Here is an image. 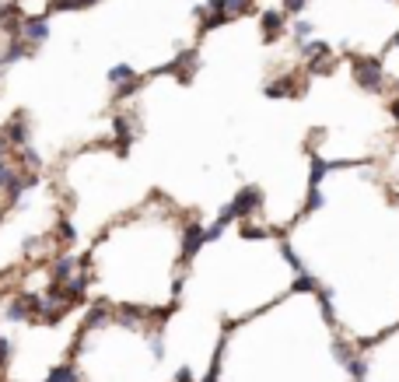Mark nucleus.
<instances>
[{"label": "nucleus", "instance_id": "nucleus-16", "mask_svg": "<svg viewBox=\"0 0 399 382\" xmlns=\"http://www.w3.org/2000/svg\"><path fill=\"white\" fill-rule=\"evenodd\" d=\"M42 246H49V239H42V235H32V239H25V256L28 260H39V256H46V249Z\"/></svg>", "mask_w": 399, "mask_h": 382}, {"label": "nucleus", "instance_id": "nucleus-7", "mask_svg": "<svg viewBox=\"0 0 399 382\" xmlns=\"http://www.w3.org/2000/svg\"><path fill=\"white\" fill-rule=\"evenodd\" d=\"M21 39L35 49V46H42L46 39H49V25H46V18H28L25 25H21Z\"/></svg>", "mask_w": 399, "mask_h": 382}, {"label": "nucleus", "instance_id": "nucleus-11", "mask_svg": "<svg viewBox=\"0 0 399 382\" xmlns=\"http://www.w3.org/2000/svg\"><path fill=\"white\" fill-rule=\"evenodd\" d=\"M133 78H137V71H133V67H127V64H116V67L109 71V81H112V88H123V84H130Z\"/></svg>", "mask_w": 399, "mask_h": 382}, {"label": "nucleus", "instance_id": "nucleus-6", "mask_svg": "<svg viewBox=\"0 0 399 382\" xmlns=\"http://www.w3.org/2000/svg\"><path fill=\"white\" fill-rule=\"evenodd\" d=\"M203 246H207V228H203V221H186V228H183V260H193Z\"/></svg>", "mask_w": 399, "mask_h": 382}, {"label": "nucleus", "instance_id": "nucleus-5", "mask_svg": "<svg viewBox=\"0 0 399 382\" xmlns=\"http://www.w3.org/2000/svg\"><path fill=\"white\" fill-rule=\"evenodd\" d=\"M112 137H116V151L127 154L130 144L137 140V116H127V113H116L112 120Z\"/></svg>", "mask_w": 399, "mask_h": 382}, {"label": "nucleus", "instance_id": "nucleus-22", "mask_svg": "<svg viewBox=\"0 0 399 382\" xmlns=\"http://www.w3.org/2000/svg\"><path fill=\"white\" fill-rule=\"evenodd\" d=\"M18 172H15V165H11V161H0V190H4L11 179H15Z\"/></svg>", "mask_w": 399, "mask_h": 382}, {"label": "nucleus", "instance_id": "nucleus-17", "mask_svg": "<svg viewBox=\"0 0 399 382\" xmlns=\"http://www.w3.org/2000/svg\"><path fill=\"white\" fill-rule=\"evenodd\" d=\"M91 4H98V0H53V11H81V8H91Z\"/></svg>", "mask_w": 399, "mask_h": 382}, {"label": "nucleus", "instance_id": "nucleus-28", "mask_svg": "<svg viewBox=\"0 0 399 382\" xmlns=\"http://www.w3.org/2000/svg\"><path fill=\"white\" fill-rule=\"evenodd\" d=\"M396 203H399V193H396Z\"/></svg>", "mask_w": 399, "mask_h": 382}, {"label": "nucleus", "instance_id": "nucleus-1", "mask_svg": "<svg viewBox=\"0 0 399 382\" xmlns=\"http://www.w3.org/2000/svg\"><path fill=\"white\" fill-rule=\"evenodd\" d=\"M259 200H263V197H259V190H256V186L239 190V197L221 210V221H224V225H232L235 217H252V214H256V207H259Z\"/></svg>", "mask_w": 399, "mask_h": 382}, {"label": "nucleus", "instance_id": "nucleus-18", "mask_svg": "<svg viewBox=\"0 0 399 382\" xmlns=\"http://www.w3.org/2000/svg\"><path fill=\"white\" fill-rule=\"evenodd\" d=\"M326 207V193H322V186H308V200H305V210H322Z\"/></svg>", "mask_w": 399, "mask_h": 382}, {"label": "nucleus", "instance_id": "nucleus-4", "mask_svg": "<svg viewBox=\"0 0 399 382\" xmlns=\"http://www.w3.org/2000/svg\"><path fill=\"white\" fill-rule=\"evenodd\" d=\"M81 266H84V263H81V256H74V253L53 256V263H49V284H67Z\"/></svg>", "mask_w": 399, "mask_h": 382}, {"label": "nucleus", "instance_id": "nucleus-9", "mask_svg": "<svg viewBox=\"0 0 399 382\" xmlns=\"http://www.w3.org/2000/svg\"><path fill=\"white\" fill-rule=\"evenodd\" d=\"M291 95H298V84H295L291 74L277 78V84H266V98H291Z\"/></svg>", "mask_w": 399, "mask_h": 382}, {"label": "nucleus", "instance_id": "nucleus-25", "mask_svg": "<svg viewBox=\"0 0 399 382\" xmlns=\"http://www.w3.org/2000/svg\"><path fill=\"white\" fill-rule=\"evenodd\" d=\"M0 161H8V144L0 140Z\"/></svg>", "mask_w": 399, "mask_h": 382}, {"label": "nucleus", "instance_id": "nucleus-24", "mask_svg": "<svg viewBox=\"0 0 399 382\" xmlns=\"http://www.w3.org/2000/svg\"><path fill=\"white\" fill-rule=\"evenodd\" d=\"M305 4H308V0H284V15H298Z\"/></svg>", "mask_w": 399, "mask_h": 382}, {"label": "nucleus", "instance_id": "nucleus-21", "mask_svg": "<svg viewBox=\"0 0 399 382\" xmlns=\"http://www.w3.org/2000/svg\"><path fill=\"white\" fill-rule=\"evenodd\" d=\"M295 39L305 46V42L312 39V21H295Z\"/></svg>", "mask_w": 399, "mask_h": 382}, {"label": "nucleus", "instance_id": "nucleus-14", "mask_svg": "<svg viewBox=\"0 0 399 382\" xmlns=\"http://www.w3.org/2000/svg\"><path fill=\"white\" fill-rule=\"evenodd\" d=\"M329 169H333L329 161H322V158H312V169H308V183H312V186H322V179L329 176Z\"/></svg>", "mask_w": 399, "mask_h": 382}, {"label": "nucleus", "instance_id": "nucleus-12", "mask_svg": "<svg viewBox=\"0 0 399 382\" xmlns=\"http://www.w3.org/2000/svg\"><path fill=\"white\" fill-rule=\"evenodd\" d=\"M53 239H56V242H64V246H71V242L77 239V228L67 221V217H60V221H56V228H53Z\"/></svg>", "mask_w": 399, "mask_h": 382}, {"label": "nucleus", "instance_id": "nucleus-15", "mask_svg": "<svg viewBox=\"0 0 399 382\" xmlns=\"http://www.w3.org/2000/svg\"><path fill=\"white\" fill-rule=\"evenodd\" d=\"M46 382H77V368L74 365H56Z\"/></svg>", "mask_w": 399, "mask_h": 382}, {"label": "nucleus", "instance_id": "nucleus-23", "mask_svg": "<svg viewBox=\"0 0 399 382\" xmlns=\"http://www.w3.org/2000/svg\"><path fill=\"white\" fill-rule=\"evenodd\" d=\"M8 358H11V337H0V368H8Z\"/></svg>", "mask_w": 399, "mask_h": 382}, {"label": "nucleus", "instance_id": "nucleus-13", "mask_svg": "<svg viewBox=\"0 0 399 382\" xmlns=\"http://www.w3.org/2000/svg\"><path fill=\"white\" fill-rule=\"evenodd\" d=\"M18 161H21V172H39L42 169V158L32 147H18Z\"/></svg>", "mask_w": 399, "mask_h": 382}, {"label": "nucleus", "instance_id": "nucleus-19", "mask_svg": "<svg viewBox=\"0 0 399 382\" xmlns=\"http://www.w3.org/2000/svg\"><path fill=\"white\" fill-rule=\"evenodd\" d=\"M217 4H221V11H224L228 18H239V15L249 8V0H217Z\"/></svg>", "mask_w": 399, "mask_h": 382}, {"label": "nucleus", "instance_id": "nucleus-8", "mask_svg": "<svg viewBox=\"0 0 399 382\" xmlns=\"http://www.w3.org/2000/svg\"><path fill=\"white\" fill-rule=\"evenodd\" d=\"M25 57H32V46H28L25 39H11V42L4 46V53H0V64H4V71H8L11 64H18V60H25Z\"/></svg>", "mask_w": 399, "mask_h": 382}, {"label": "nucleus", "instance_id": "nucleus-27", "mask_svg": "<svg viewBox=\"0 0 399 382\" xmlns=\"http://www.w3.org/2000/svg\"><path fill=\"white\" fill-rule=\"evenodd\" d=\"M0 74H4V64H0Z\"/></svg>", "mask_w": 399, "mask_h": 382}, {"label": "nucleus", "instance_id": "nucleus-10", "mask_svg": "<svg viewBox=\"0 0 399 382\" xmlns=\"http://www.w3.org/2000/svg\"><path fill=\"white\" fill-rule=\"evenodd\" d=\"M284 32V11H266L263 15V35L266 39H277Z\"/></svg>", "mask_w": 399, "mask_h": 382}, {"label": "nucleus", "instance_id": "nucleus-26", "mask_svg": "<svg viewBox=\"0 0 399 382\" xmlns=\"http://www.w3.org/2000/svg\"><path fill=\"white\" fill-rule=\"evenodd\" d=\"M0 221H4V210H0Z\"/></svg>", "mask_w": 399, "mask_h": 382}, {"label": "nucleus", "instance_id": "nucleus-3", "mask_svg": "<svg viewBox=\"0 0 399 382\" xmlns=\"http://www.w3.org/2000/svg\"><path fill=\"white\" fill-rule=\"evenodd\" d=\"M354 81L368 91H382L385 88V71L378 60H368V57H354Z\"/></svg>", "mask_w": 399, "mask_h": 382}, {"label": "nucleus", "instance_id": "nucleus-2", "mask_svg": "<svg viewBox=\"0 0 399 382\" xmlns=\"http://www.w3.org/2000/svg\"><path fill=\"white\" fill-rule=\"evenodd\" d=\"M0 140H4L8 147H28V140H32V120H28V113H15L4 127H0Z\"/></svg>", "mask_w": 399, "mask_h": 382}, {"label": "nucleus", "instance_id": "nucleus-20", "mask_svg": "<svg viewBox=\"0 0 399 382\" xmlns=\"http://www.w3.org/2000/svg\"><path fill=\"white\" fill-rule=\"evenodd\" d=\"M147 344H151L154 358H165V337H161V330H147Z\"/></svg>", "mask_w": 399, "mask_h": 382}]
</instances>
